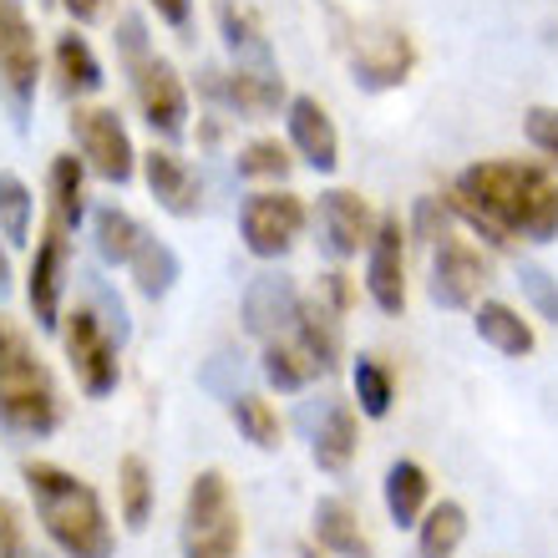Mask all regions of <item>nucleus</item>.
<instances>
[{"label": "nucleus", "mask_w": 558, "mask_h": 558, "mask_svg": "<svg viewBox=\"0 0 558 558\" xmlns=\"http://www.w3.org/2000/svg\"><path fill=\"white\" fill-rule=\"evenodd\" d=\"M452 198L508 239H529V244L558 239V178L533 162H472L457 173Z\"/></svg>", "instance_id": "1"}, {"label": "nucleus", "mask_w": 558, "mask_h": 558, "mask_svg": "<svg viewBox=\"0 0 558 558\" xmlns=\"http://www.w3.org/2000/svg\"><path fill=\"white\" fill-rule=\"evenodd\" d=\"M26 487L36 502L46 538L66 558H112L118 554V533L107 523V508L97 487L57 462H26Z\"/></svg>", "instance_id": "2"}, {"label": "nucleus", "mask_w": 558, "mask_h": 558, "mask_svg": "<svg viewBox=\"0 0 558 558\" xmlns=\"http://www.w3.org/2000/svg\"><path fill=\"white\" fill-rule=\"evenodd\" d=\"M0 426L15 437H51L61 426L57 381L31 336L5 315H0Z\"/></svg>", "instance_id": "3"}, {"label": "nucleus", "mask_w": 558, "mask_h": 558, "mask_svg": "<svg viewBox=\"0 0 558 558\" xmlns=\"http://www.w3.org/2000/svg\"><path fill=\"white\" fill-rule=\"evenodd\" d=\"M118 57L133 76V97L143 107L147 128L162 137V143H178V137L189 133V87H183V76L173 72V61L158 57L153 46H147V26L143 15H122L118 21Z\"/></svg>", "instance_id": "4"}, {"label": "nucleus", "mask_w": 558, "mask_h": 558, "mask_svg": "<svg viewBox=\"0 0 558 558\" xmlns=\"http://www.w3.org/2000/svg\"><path fill=\"white\" fill-rule=\"evenodd\" d=\"M239 502L219 468H204L183 498V558H239Z\"/></svg>", "instance_id": "5"}, {"label": "nucleus", "mask_w": 558, "mask_h": 558, "mask_svg": "<svg viewBox=\"0 0 558 558\" xmlns=\"http://www.w3.org/2000/svg\"><path fill=\"white\" fill-rule=\"evenodd\" d=\"M41 87V46H36V26L15 0H0V97L11 107L15 128L31 122V102Z\"/></svg>", "instance_id": "6"}, {"label": "nucleus", "mask_w": 558, "mask_h": 558, "mask_svg": "<svg viewBox=\"0 0 558 558\" xmlns=\"http://www.w3.org/2000/svg\"><path fill=\"white\" fill-rule=\"evenodd\" d=\"M310 223V208L300 193L290 189H265V193H250L239 204V239L254 259H284V254L300 244Z\"/></svg>", "instance_id": "7"}, {"label": "nucleus", "mask_w": 558, "mask_h": 558, "mask_svg": "<svg viewBox=\"0 0 558 558\" xmlns=\"http://www.w3.org/2000/svg\"><path fill=\"white\" fill-rule=\"evenodd\" d=\"M61 345H66V361L76 371V386L87 391L92 401H102L118 391L122 366H118V336L97 320V310L76 305L61 325Z\"/></svg>", "instance_id": "8"}, {"label": "nucleus", "mask_w": 558, "mask_h": 558, "mask_svg": "<svg viewBox=\"0 0 558 558\" xmlns=\"http://www.w3.org/2000/svg\"><path fill=\"white\" fill-rule=\"evenodd\" d=\"M72 137H76V153L87 162V173L107 178V183H133L137 173V147L122 128V118L112 107H76L72 112Z\"/></svg>", "instance_id": "9"}, {"label": "nucleus", "mask_w": 558, "mask_h": 558, "mask_svg": "<svg viewBox=\"0 0 558 558\" xmlns=\"http://www.w3.org/2000/svg\"><path fill=\"white\" fill-rule=\"evenodd\" d=\"M198 92H204L214 107H223V112H239V118H269V112H279V107L290 102L284 76L250 72V66H229V72L208 66V72L198 76Z\"/></svg>", "instance_id": "10"}, {"label": "nucleus", "mask_w": 558, "mask_h": 558, "mask_svg": "<svg viewBox=\"0 0 558 558\" xmlns=\"http://www.w3.org/2000/svg\"><path fill=\"white\" fill-rule=\"evenodd\" d=\"M315 223H320V244L330 259H355L361 250H371L381 214H371V204L351 189H325L315 204Z\"/></svg>", "instance_id": "11"}, {"label": "nucleus", "mask_w": 558, "mask_h": 558, "mask_svg": "<svg viewBox=\"0 0 558 558\" xmlns=\"http://www.w3.org/2000/svg\"><path fill=\"white\" fill-rule=\"evenodd\" d=\"M366 294L376 300L381 315L407 310V229L397 214H381V223H376V239L366 250Z\"/></svg>", "instance_id": "12"}, {"label": "nucleus", "mask_w": 558, "mask_h": 558, "mask_svg": "<svg viewBox=\"0 0 558 558\" xmlns=\"http://www.w3.org/2000/svg\"><path fill=\"white\" fill-rule=\"evenodd\" d=\"M487 284V259L472 250L468 239H437L432 250V300L441 310H472Z\"/></svg>", "instance_id": "13"}, {"label": "nucleus", "mask_w": 558, "mask_h": 558, "mask_svg": "<svg viewBox=\"0 0 558 558\" xmlns=\"http://www.w3.org/2000/svg\"><path fill=\"white\" fill-rule=\"evenodd\" d=\"M66 265H72V244H66V229L46 223L41 244H36V259H31L26 275V300L31 315L41 330H57L61 325V290H66Z\"/></svg>", "instance_id": "14"}, {"label": "nucleus", "mask_w": 558, "mask_h": 558, "mask_svg": "<svg viewBox=\"0 0 558 558\" xmlns=\"http://www.w3.org/2000/svg\"><path fill=\"white\" fill-rule=\"evenodd\" d=\"M294 315H300V290H294L290 275H254L250 284H244V330H250L259 345L290 336Z\"/></svg>", "instance_id": "15"}, {"label": "nucleus", "mask_w": 558, "mask_h": 558, "mask_svg": "<svg viewBox=\"0 0 558 558\" xmlns=\"http://www.w3.org/2000/svg\"><path fill=\"white\" fill-rule=\"evenodd\" d=\"M284 128H290V147L300 153L305 168L315 173H336L340 168V133L330 112H325L315 97H290L284 102Z\"/></svg>", "instance_id": "16"}, {"label": "nucleus", "mask_w": 558, "mask_h": 558, "mask_svg": "<svg viewBox=\"0 0 558 558\" xmlns=\"http://www.w3.org/2000/svg\"><path fill=\"white\" fill-rule=\"evenodd\" d=\"M137 162H143L147 193H153V198H158V208H168L173 219H193V214L204 208V183H198V173H193L178 153L153 147V153H143Z\"/></svg>", "instance_id": "17"}, {"label": "nucleus", "mask_w": 558, "mask_h": 558, "mask_svg": "<svg viewBox=\"0 0 558 558\" xmlns=\"http://www.w3.org/2000/svg\"><path fill=\"white\" fill-rule=\"evenodd\" d=\"M310 457L320 472H345L355 462V447H361V422H355V407L351 401H325L320 416L310 412Z\"/></svg>", "instance_id": "18"}, {"label": "nucleus", "mask_w": 558, "mask_h": 558, "mask_svg": "<svg viewBox=\"0 0 558 558\" xmlns=\"http://www.w3.org/2000/svg\"><path fill=\"white\" fill-rule=\"evenodd\" d=\"M214 21H219V36H223V46H229L234 66H250V72H279L275 46H269L265 26L254 21L250 5H239V0H219V5H214Z\"/></svg>", "instance_id": "19"}, {"label": "nucleus", "mask_w": 558, "mask_h": 558, "mask_svg": "<svg viewBox=\"0 0 558 558\" xmlns=\"http://www.w3.org/2000/svg\"><path fill=\"white\" fill-rule=\"evenodd\" d=\"M412 66H416V51H412V41H407L401 31H386V36H376L371 46L355 51V82H361L366 92L401 87V82L412 76Z\"/></svg>", "instance_id": "20"}, {"label": "nucleus", "mask_w": 558, "mask_h": 558, "mask_svg": "<svg viewBox=\"0 0 558 558\" xmlns=\"http://www.w3.org/2000/svg\"><path fill=\"white\" fill-rule=\"evenodd\" d=\"M315 538L336 558H376V544L361 533V518L345 498H320L315 502Z\"/></svg>", "instance_id": "21"}, {"label": "nucleus", "mask_w": 558, "mask_h": 558, "mask_svg": "<svg viewBox=\"0 0 558 558\" xmlns=\"http://www.w3.org/2000/svg\"><path fill=\"white\" fill-rule=\"evenodd\" d=\"M305 355L320 366V376L340 366V325H336V310L325 305V300H300V315H294V330H290Z\"/></svg>", "instance_id": "22"}, {"label": "nucleus", "mask_w": 558, "mask_h": 558, "mask_svg": "<svg viewBox=\"0 0 558 558\" xmlns=\"http://www.w3.org/2000/svg\"><path fill=\"white\" fill-rule=\"evenodd\" d=\"M426 498H432V483H426L422 462L412 457H397L391 468H386V513L397 529H416L426 513Z\"/></svg>", "instance_id": "23"}, {"label": "nucleus", "mask_w": 558, "mask_h": 558, "mask_svg": "<svg viewBox=\"0 0 558 558\" xmlns=\"http://www.w3.org/2000/svg\"><path fill=\"white\" fill-rule=\"evenodd\" d=\"M472 330L493 345L498 355H529L533 351V325L502 300H483L472 305Z\"/></svg>", "instance_id": "24"}, {"label": "nucleus", "mask_w": 558, "mask_h": 558, "mask_svg": "<svg viewBox=\"0 0 558 558\" xmlns=\"http://www.w3.org/2000/svg\"><path fill=\"white\" fill-rule=\"evenodd\" d=\"M259 371H265V381L284 397L294 391H305L310 381H320V366L305 355V345L294 336H279V340H265V351H259Z\"/></svg>", "instance_id": "25"}, {"label": "nucleus", "mask_w": 558, "mask_h": 558, "mask_svg": "<svg viewBox=\"0 0 558 558\" xmlns=\"http://www.w3.org/2000/svg\"><path fill=\"white\" fill-rule=\"evenodd\" d=\"M82 219H87V162L61 153L51 162V223L72 234Z\"/></svg>", "instance_id": "26"}, {"label": "nucleus", "mask_w": 558, "mask_h": 558, "mask_svg": "<svg viewBox=\"0 0 558 558\" xmlns=\"http://www.w3.org/2000/svg\"><path fill=\"white\" fill-rule=\"evenodd\" d=\"M92 234H97V254H102L107 265L128 269V265H133V254L143 250L147 229L133 219V214H128V208L107 204V208H97V214H92Z\"/></svg>", "instance_id": "27"}, {"label": "nucleus", "mask_w": 558, "mask_h": 558, "mask_svg": "<svg viewBox=\"0 0 558 558\" xmlns=\"http://www.w3.org/2000/svg\"><path fill=\"white\" fill-rule=\"evenodd\" d=\"M468 538V508L452 498H441L437 508H426L416 523V558H452Z\"/></svg>", "instance_id": "28"}, {"label": "nucleus", "mask_w": 558, "mask_h": 558, "mask_svg": "<svg viewBox=\"0 0 558 558\" xmlns=\"http://www.w3.org/2000/svg\"><path fill=\"white\" fill-rule=\"evenodd\" d=\"M57 76H61V92H66V97L102 92L107 72H102V61H97V51L87 46V36H76V31L57 36Z\"/></svg>", "instance_id": "29"}, {"label": "nucleus", "mask_w": 558, "mask_h": 558, "mask_svg": "<svg viewBox=\"0 0 558 558\" xmlns=\"http://www.w3.org/2000/svg\"><path fill=\"white\" fill-rule=\"evenodd\" d=\"M128 275H133L137 294L143 300H162V294L178 284V275H183V265H178V254L173 244H162V239L147 234L143 239V250L133 254V265H128Z\"/></svg>", "instance_id": "30"}, {"label": "nucleus", "mask_w": 558, "mask_h": 558, "mask_svg": "<svg viewBox=\"0 0 558 558\" xmlns=\"http://www.w3.org/2000/svg\"><path fill=\"white\" fill-rule=\"evenodd\" d=\"M118 493H122V523L133 533L147 529V518H153V472L137 452H128L118 462Z\"/></svg>", "instance_id": "31"}, {"label": "nucleus", "mask_w": 558, "mask_h": 558, "mask_svg": "<svg viewBox=\"0 0 558 558\" xmlns=\"http://www.w3.org/2000/svg\"><path fill=\"white\" fill-rule=\"evenodd\" d=\"M229 422L239 426V437L254 441L259 452H275L279 447V416L265 397H254V391H234L229 397Z\"/></svg>", "instance_id": "32"}, {"label": "nucleus", "mask_w": 558, "mask_h": 558, "mask_svg": "<svg viewBox=\"0 0 558 558\" xmlns=\"http://www.w3.org/2000/svg\"><path fill=\"white\" fill-rule=\"evenodd\" d=\"M351 386H355V407H361V416H371V422H381V416L391 412V401H397V381H391V371H386L376 355H361V361H355Z\"/></svg>", "instance_id": "33"}, {"label": "nucleus", "mask_w": 558, "mask_h": 558, "mask_svg": "<svg viewBox=\"0 0 558 558\" xmlns=\"http://www.w3.org/2000/svg\"><path fill=\"white\" fill-rule=\"evenodd\" d=\"M31 208H36V198H31L26 183L15 173H0V239L11 250H21L31 239Z\"/></svg>", "instance_id": "34"}, {"label": "nucleus", "mask_w": 558, "mask_h": 558, "mask_svg": "<svg viewBox=\"0 0 558 558\" xmlns=\"http://www.w3.org/2000/svg\"><path fill=\"white\" fill-rule=\"evenodd\" d=\"M234 168H239V178H284L290 173V158H284V147L275 137H259V143L239 147Z\"/></svg>", "instance_id": "35"}, {"label": "nucleus", "mask_w": 558, "mask_h": 558, "mask_svg": "<svg viewBox=\"0 0 558 558\" xmlns=\"http://www.w3.org/2000/svg\"><path fill=\"white\" fill-rule=\"evenodd\" d=\"M518 284L529 294V305L538 310V320L558 325V279L544 265H518Z\"/></svg>", "instance_id": "36"}, {"label": "nucleus", "mask_w": 558, "mask_h": 558, "mask_svg": "<svg viewBox=\"0 0 558 558\" xmlns=\"http://www.w3.org/2000/svg\"><path fill=\"white\" fill-rule=\"evenodd\" d=\"M0 558H51V554H41V548L31 544L26 523H21V508L5 502V498H0Z\"/></svg>", "instance_id": "37"}, {"label": "nucleus", "mask_w": 558, "mask_h": 558, "mask_svg": "<svg viewBox=\"0 0 558 558\" xmlns=\"http://www.w3.org/2000/svg\"><path fill=\"white\" fill-rule=\"evenodd\" d=\"M523 133L538 153L558 162V107H529V118H523Z\"/></svg>", "instance_id": "38"}, {"label": "nucleus", "mask_w": 558, "mask_h": 558, "mask_svg": "<svg viewBox=\"0 0 558 558\" xmlns=\"http://www.w3.org/2000/svg\"><path fill=\"white\" fill-rule=\"evenodd\" d=\"M412 234H416V239H426V244H437V239H447V208H441V198H416Z\"/></svg>", "instance_id": "39"}, {"label": "nucleus", "mask_w": 558, "mask_h": 558, "mask_svg": "<svg viewBox=\"0 0 558 558\" xmlns=\"http://www.w3.org/2000/svg\"><path fill=\"white\" fill-rule=\"evenodd\" d=\"M153 11H158V21H168L173 31H189L193 26V0H147Z\"/></svg>", "instance_id": "40"}, {"label": "nucleus", "mask_w": 558, "mask_h": 558, "mask_svg": "<svg viewBox=\"0 0 558 558\" xmlns=\"http://www.w3.org/2000/svg\"><path fill=\"white\" fill-rule=\"evenodd\" d=\"M320 300L330 310H345V305H351V284H345V275H325L320 279Z\"/></svg>", "instance_id": "41"}, {"label": "nucleus", "mask_w": 558, "mask_h": 558, "mask_svg": "<svg viewBox=\"0 0 558 558\" xmlns=\"http://www.w3.org/2000/svg\"><path fill=\"white\" fill-rule=\"evenodd\" d=\"M61 5L72 11V21H76V26H92V21H97V15L107 11V0H61Z\"/></svg>", "instance_id": "42"}, {"label": "nucleus", "mask_w": 558, "mask_h": 558, "mask_svg": "<svg viewBox=\"0 0 558 558\" xmlns=\"http://www.w3.org/2000/svg\"><path fill=\"white\" fill-rule=\"evenodd\" d=\"M11 290V254H5V244H0V294Z\"/></svg>", "instance_id": "43"}]
</instances>
